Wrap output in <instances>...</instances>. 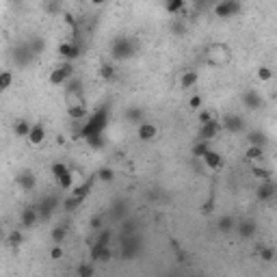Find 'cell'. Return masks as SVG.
I'll return each mask as SVG.
<instances>
[{
	"label": "cell",
	"mask_w": 277,
	"mask_h": 277,
	"mask_svg": "<svg viewBox=\"0 0 277 277\" xmlns=\"http://www.w3.org/2000/svg\"><path fill=\"white\" fill-rule=\"evenodd\" d=\"M230 59H232V52L225 43H213L206 50V61L213 67H225L230 63Z\"/></svg>",
	"instance_id": "obj_1"
},
{
	"label": "cell",
	"mask_w": 277,
	"mask_h": 277,
	"mask_svg": "<svg viewBox=\"0 0 277 277\" xmlns=\"http://www.w3.org/2000/svg\"><path fill=\"white\" fill-rule=\"evenodd\" d=\"M104 128H107V110L100 108L98 113H93L91 117H89V122L85 124L83 130H80V137L89 139V137H95V134H102Z\"/></svg>",
	"instance_id": "obj_2"
},
{
	"label": "cell",
	"mask_w": 277,
	"mask_h": 277,
	"mask_svg": "<svg viewBox=\"0 0 277 277\" xmlns=\"http://www.w3.org/2000/svg\"><path fill=\"white\" fill-rule=\"evenodd\" d=\"M243 11V2L240 0H219V4L214 7L216 18H236Z\"/></svg>",
	"instance_id": "obj_3"
},
{
	"label": "cell",
	"mask_w": 277,
	"mask_h": 277,
	"mask_svg": "<svg viewBox=\"0 0 277 277\" xmlns=\"http://www.w3.org/2000/svg\"><path fill=\"white\" fill-rule=\"evenodd\" d=\"M113 57L115 59H130L134 54V43H132V39H128V37H117L115 39V43H113Z\"/></svg>",
	"instance_id": "obj_4"
},
{
	"label": "cell",
	"mask_w": 277,
	"mask_h": 277,
	"mask_svg": "<svg viewBox=\"0 0 277 277\" xmlns=\"http://www.w3.org/2000/svg\"><path fill=\"white\" fill-rule=\"evenodd\" d=\"M74 74V67H72V61H65L63 65H59V67H54L52 72H50V85H65L69 78H72Z\"/></svg>",
	"instance_id": "obj_5"
},
{
	"label": "cell",
	"mask_w": 277,
	"mask_h": 277,
	"mask_svg": "<svg viewBox=\"0 0 277 277\" xmlns=\"http://www.w3.org/2000/svg\"><path fill=\"white\" fill-rule=\"evenodd\" d=\"M42 219V213H39V206H28V208L22 210V214H20V225L22 228H35V223Z\"/></svg>",
	"instance_id": "obj_6"
},
{
	"label": "cell",
	"mask_w": 277,
	"mask_h": 277,
	"mask_svg": "<svg viewBox=\"0 0 277 277\" xmlns=\"http://www.w3.org/2000/svg\"><path fill=\"white\" fill-rule=\"evenodd\" d=\"M137 137H139V141H143V143H152V141H156V137H158V126L149 124V122L139 124Z\"/></svg>",
	"instance_id": "obj_7"
},
{
	"label": "cell",
	"mask_w": 277,
	"mask_h": 277,
	"mask_svg": "<svg viewBox=\"0 0 277 277\" xmlns=\"http://www.w3.org/2000/svg\"><path fill=\"white\" fill-rule=\"evenodd\" d=\"M59 54H61V59H65V61H76V59L80 57V46L78 42H63L61 46H59Z\"/></svg>",
	"instance_id": "obj_8"
},
{
	"label": "cell",
	"mask_w": 277,
	"mask_h": 277,
	"mask_svg": "<svg viewBox=\"0 0 277 277\" xmlns=\"http://www.w3.org/2000/svg\"><path fill=\"white\" fill-rule=\"evenodd\" d=\"M201 160H204V165L210 171H219L221 167H223V156L216 152V149H208V152L201 156Z\"/></svg>",
	"instance_id": "obj_9"
},
{
	"label": "cell",
	"mask_w": 277,
	"mask_h": 277,
	"mask_svg": "<svg viewBox=\"0 0 277 277\" xmlns=\"http://www.w3.org/2000/svg\"><path fill=\"white\" fill-rule=\"evenodd\" d=\"M110 258H113V254H110L108 245H102V243L91 245V260L93 262H108Z\"/></svg>",
	"instance_id": "obj_10"
},
{
	"label": "cell",
	"mask_w": 277,
	"mask_h": 277,
	"mask_svg": "<svg viewBox=\"0 0 277 277\" xmlns=\"http://www.w3.org/2000/svg\"><path fill=\"white\" fill-rule=\"evenodd\" d=\"M275 193H277V186L273 184V178H271V180H262V184L258 186V191H256V195H258L260 201L271 199Z\"/></svg>",
	"instance_id": "obj_11"
},
{
	"label": "cell",
	"mask_w": 277,
	"mask_h": 277,
	"mask_svg": "<svg viewBox=\"0 0 277 277\" xmlns=\"http://www.w3.org/2000/svg\"><path fill=\"white\" fill-rule=\"evenodd\" d=\"M221 122H223L221 126H223L225 130H230V132H243L245 130V122L238 117V115H225Z\"/></svg>",
	"instance_id": "obj_12"
},
{
	"label": "cell",
	"mask_w": 277,
	"mask_h": 277,
	"mask_svg": "<svg viewBox=\"0 0 277 277\" xmlns=\"http://www.w3.org/2000/svg\"><path fill=\"white\" fill-rule=\"evenodd\" d=\"M26 141L31 145H42L43 141H46V128H43L42 124H35L33 128H31V132H28Z\"/></svg>",
	"instance_id": "obj_13"
},
{
	"label": "cell",
	"mask_w": 277,
	"mask_h": 277,
	"mask_svg": "<svg viewBox=\"0 0 277 277\" xmlns=\"http://www.w3.org/2000/svg\"><path fill=\"white\" fill-rule=\"evenodd\" d=\"M67 115L74 119V122H80V119H87V115H89L87 102H78V104H72V107H67Z\"/></svg>",
	"instance_id": "obj_14"
},
{
	"label": "cell",
	"mask_w": 277,
	"mask_h": 277,
	"mask_svg": "<svg viewBox=\"0 0 277 277\" xmlns=\"http://www.w3.org/2000/svg\"><path fill=\"white\" fill-rule=\"evenodd\" d=\"M223 128L219 122H213V124H201V128H199V139H206V141H210V139H214L216 134H219V130Z\"/></svg>",
	"instance_id": "obj_15"
},
{
	"label": "cell",
	"mask_w": 277,
	"mask_h": 277,
	"mask_svg": "<svg viewBox=\"0 0 277 277\" xmlns=\"http://www.w3.org/2000/svg\"><path fill=\"white\" fill-rule=\"evenodd\" d=\"M245 158L247 163H260V160H264V148L262 145H249V148L245 149Z\"/></svg>",
	"instance_id": "obj_16"
},
{
	"label": "cell",
	"mask_w": 277,
	"mask_h": 277,
	"mask_svg": "<svg viewBox=\"0 0 277 277\" xmlns=\"http://www.w3.org/2000/svg\"><path fill=\"white\" fill-rule=\"evenodd\" d=\"M251 169H254V175L258 180H271L273 178V171H271V167H266L264 160H260V163H251Z\"/></svg>",
	"instance_id": "obj_17"
},
{
	"label": "cell",
	"mask_w": 277,
	"mask_h": 277,
	"mask_svg": "<svg viewBox=\"0 0 277 277\" xmlns=\"http://www.w3.org/2000/svg\"><path fill=\"white\" fill-rule=\"evenodd\" d=\"M35 184H37V180H35V173H31V171H24V173L18 175V186L22 191H33Z\"/></svg>",
	"instance_id": "obj_18"
},
{
	"label": "cell",
	"mask_w": 277,
	"mask_h": 277,
	"mask_svg": "<svg viewBox=\"0 0 277 277\" xmlns=\"http://www.w3.org/2000/svg\"><path fill=\"white\" fill-rule=\"evenodd\" d=\"M197 85V72L195 69H186V72L180 76V87L182 89H191Z\"/></svg>",
	"instance_id": "obj_19"
},
{
	"label": "cell",
	"mask_w": 277,
	"mask_h": 277,
	"mask_svg": "<svg viewBox=\"0 0 277 277\" xmlns=\"http://www.w3.org/2000/svg\"><path fill=\"white\" fill-rule=\"evenodd\" d=\"M184 4H186V0H165V11L171 13V16H178L184 9Z\"/></svg>",
	"instance_id": "obj_20"
},
{
	"label": "cell",
	"mask_w": 277,
	"mask_h": 277,
	"mask_svg": "<svg viewBox=\"0 0 277 277\" xmlns=\"http://www.w3.org/2000/svg\"><path fill=\"white\" fill-rule=\"evenodd\" d=\"M50 238H52L54 245H61L65 238H67V228L65 225H57V228H52V232H50Z\"/></svg>",
	"instance_id": "obj_21"
},
{
	"label": "cell",
	"mask_w": 277,
	"mask_h": 277,
	"mask_svg": "<svg viewBox=\"0 0 277 277\" xmlns=\"http://www.w3.org/2000/svg\"><path fill=\"white\" fill-rule=\"evenodd\" d=\"M213 122H221L216 117V113L213 108H199V124H213Z\"/></svg>",
	"instance_id": "obj_22"
},
{
	"label": "cell",
	"mask_w": 277,
	"mask_h": 277,
	"mask_svg": "<svg viewBox=\"0 0 277 277\" xmlns=\"http://www.w3.org/2000/svg\"><path fill=\"white\" fill-rule=\"evenodd\" d=\"M83 197H78V195H74V193H69V197L63 201V208L65 210H78L80 206H83Z\"/></svg>",
	"instance_id": "obj_23"
},
{
	"label": "cell",
	"mask_w": 277,
	"mask_h": 277,
	"mask_svg": "<svg viewBox=\"0 0 277 277\" xmlns=\"http://www.w3.org/2000/svg\"><path fill=\"white\" fill-rule=\"evenodd\" d=\"M245 104H247V108L254 110V108H258L260 104H262V98L256 91H247L245 93Z\"/></svg>",
	"instance_id": "obj_24"
},
{
	"label": "cell",
	"mask_w": 277,
	"mask_h": 277,
	"mask_svg": "<svg viewBox=\"0 0 277 277\" xmlns=\"http://www.w3.org/2000/svg\"><path fill=\"white\" fill-rule=\"evenodd\" d=\"M238 232H240V236L249 238V236L256 234V223L254 221H243V223H238Z\"/></svg>",
	"instance_id": "obj_25"
},
{
	"label": "cell",
	"mask_w": 277,
	"mask_h": 277,
	"mask_svg": "<svg viewBox=\"0 0 277 277\" xmlns=\"http://www.w3.org/2000/svg\"><path fill=\"white\" fill-rule=\"evenodd\" d=\"M275 247H266V245H262L260 249H258V254H260V260H264V262H273L275 260Z\"/></svg>",
	"instance_id": "obj_26"
},
{
	"label": "cell",
	"mask_w": 277,
	"mask_h": 277,
	"mask_svg": "<svg viewBox=\"0 0 277 277\" xmlns=\"http://www.w3.org/2000/svg\"><path fill=\"white\" fill-rule=\"evenodd\" d=\"M31 128H33V126L28 124V122H24V119H20V122L16 124V128H13V130H16V134H18V137L26 139V137H28V132H31Z\"/></svg>",
	"instance_id": "obj_27"
},
{
	"label": "cell",
	"mask_w": 277,
	"mask_h": 277,
	"mask_svg": "<svg viewBox=\"0 0 277 277\" xmlns=\"http://www.w3.org/2000/svg\"><path fill=\"white\" fill-rule=\"evenodd\" d=\"M256 76H258L260 83H269V80L273 78V69H271L269 65H262V67H258V72H256Z\"/></svg>",
	"instance_id": "obj_28"
},
{
	"label": "cell",
	"mask_w": 277,
	"mask_h": 277,
	"mask_svg": "<svg viewBox=\"0 0 277 277\" xmlns=\"http://www.w3.org/2000/svg\"><path fill=\"white\" fill-rule=\"evenodd\" d=\"M210 149V145H208V141L206 139H199L197 143H195V148H193V156H197V158H201L206 152Z\"/></svg>",
	"instance_id": "obj_29"
},
{
	"label": "cell",
	"mask_w": 277,
	"mask_h": 277,
	"mask_svg": "<svg viewBox=\"0 0 277 277\" xmlns=\"http://www.w3.org/2000/svg\"><path fill=\"white\" fill-rule=\"evenodd\" d=\"M22 240H24V234L20 230H13L11 234L7 236V243L11 245V247H20V245H22Z\"/></svg>",
	"instance_id": "obj_30"
},
{
	"label": "cell",
	"mask_w": 277,
	"mask_h": 277,
	"mask_svg": "<svg viewBox=\"0 0 277 277\" xmlns=\"http://www.w3.org/2000/svg\"><path fill=\"white\" fill-rule=\"evenodd\" d=\"M11 83H13V74L9 72V69H4V72L0 74V89H2V91H7V89L11 87Z\"/></svg>",
	"instance_id": "obj_31"
},
{
	"label": "cell",
	"mask_w": 277,
	"mask_h": 277,
	"mask_svg": "<svg viewBox=\"0 0 277 277\" xmlns=\"http://www.w3.org/2000/svg\"><path fill=\"white\" fill-rule=\"evenodd\" d=\"M50 171H52V178H54V180H59L63 173H67L69 167H67V165H63V163H54L52 167H50Z\"/></svg>",
	"instance_id": "obj_32"
},
{
	"label": "cell",
	"mask_w": 277,
	"mask_h": 277,
	"mask_svg": "<svg viewBox=\"0 0 277 277\" xmlns=\"http://www.w3.org/2000/svg\"><path fill=\"white\" fill-rule=\"evenodd\" d=\"M100 76H102L104 80H110V78L115 76V67L110 63H104L102 67H100Z\"/></svg>",
	"instance_id": "obj_33"
},
{
	"label": "cell",
	"mask_w": 277,
	"mask_h": 277,
	"mask_svg": "<svg viewBox=\"0 0 277 277\" xmlns=\"http://www.w3.org/2000/svg\"><path fill=\"white\" fill-rule=\"evenodd\" d=\"M98 178L102 180V182H110V180L115 178V171L110 169V167H104V169H100V171H98Z\"/></svg>",
	"instance_id": "obj_34"
},
{
	"label": "cell",
	"mask_w": 277,
	"mask_h": 277,
	"mask_svg": "<svg viewBox=\"0 0 277 277\" xmlns=\"http://www.w3.org/2000/svg\"><path fill=\"white\" fill-rule=\"evenodd\" d=\"M247 141H249V145H262V148H264V143H266L264 134H258V132H251L249 137H247Z\"/></svg>",
	"instance_id": "obj_35"
},
{
	"label": "cell",
	"mask_w": 277,
	"mask_h": 277,
	"mask_svg": "<svg viewBox=\"0 0 277 277\" xmlns=\"http://www.w3.org/2000/svg\"><path fill=\"white\" fill-rule=\"evenodd\" d=\"M219 230L221 232H232L234 230V219H232V216H223V219L219 221Z\"/></svg>",
	"instance_id": "obj_36"
},
{
	"label": "cell",
	"mask_w": 277,
	"mask_h": 277,
	"mask_svg": "<svg viewBox=\"0 0 277 277\" xmlns=\"http://www.w3.org/2000/svg\"><path fill=\"white\" fill-rule=\"evenodd\" d=\"M76 273L80 275V277H91L93 275V266L91 264H87V262H83V264L76 269Z\"/></svg>",
	"instance_id": "obj_37"
},
{
	"label": "cell",
	"mask_w": 277,
	"mask_h": 277,
	"mask_svg": "<svg viewBox=\"0 0 277 277\" xmlns=\"http://www.w3.org/2000/svg\"><path fill=\"white\" fill-rule=\"evenodd\" d=\"M201 104H204L201 95H191V100H189V107H191V108H193V110H199Z\"/></svg>",
	"instance_id": "obj_38"
},
{
	"label": "cell",
	"mask_w": 277,
	"mask_h": 277,
	"mask_svg": "<svg viewBox=\"0 0 277 277\" xmlns=\"http://www.w3.org/2000/svg\"><path fill=\"white\" fill-rule=\"evenodd\" d=\"M50 258H52V260H61L63 258V247L61 245H54L52 249H50Z\"/></svg>",
	"instance_id": "obj_39"
},
{
	"label": "cell",
	"mask_w": 277,
	"mask_h": 277,
	"mask_svg": "<svg viewBox=\"0 0 277 277\" xmlns=\"http://www.w3.org/2000/svg\"><path fill=\"white\" fill-rule=\"evenodd\" d=\"M102 225H104V216L102 214H95L93 219H91V230H102Z\"/></svg>",
	"instance_id": "obj_40"
},
{
	"label": "cell",
	"mask_w": 277,
	"mask_h": 277,
	"mask_svg": "<svg viewBox=\"0 0 277 277\" xmlns=\"http://www.w3.org/2000/svg\"><path fill=\"white\" fill-rule=\"evenodd\" d=\"M108 240H110V232L107 230V232H102V234L98 236V240L95 243H102V245H108Z\"/></svg>",
	"instance_id": "obj_41"
},
{
	"label": "cell",
	"mask_w": 277,
	"mask_h": 277,
	"mask_svg": "<svg viewBox=\"0 0 277 277\" xmlns=\"http://www.w3.org/2000/svg\"><path fill=\"white\" fill-rule=\"evenodd\" d=\"M91 2H93V4H104L107 0H91Z\"/></svg>",
	"instance_id": "obj_42"
},
{
	"label": "cell",
	"mask_w": 277,
	"mask_h": 277,
	"mask_svg": "<svg viewBox=\"0 0 277 277\" xmlns=\"http://www.w3.org/2000/svg\"><path fill=\"white\" fill-rule=\"evenodd\" d=\"M275 260H277V251H275Z\"/></svg>",
	"instance_id": "obj_43"
}]
</instances>
